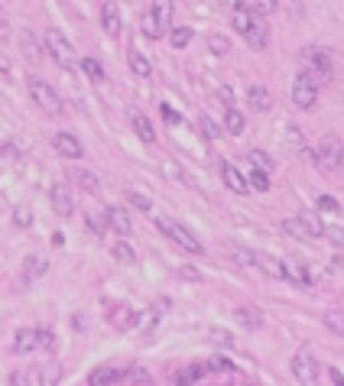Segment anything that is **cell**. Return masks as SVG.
Here are the masks:
<instances>
[{"label": "cell", "instance_id": "cell-11", "mask_svg": "<svg viewBox=\"0 0 344 386\" xmlns=\"http://www.w3.org/2000/svg\"><path fill=\"white\" fill-rule=\"evenodd\" d=\"M16 354H33L36 348H43V341H39V331L36 328H20L16 331Z\"/></svg>", "mask_w": 344, "mask_h": 386}, {"label": "cell", "instance_id": "cell-55", "mask_svg": "<svg viewBox=\"0 0 344 386\" xmlns=\"http://www.w3.org/2000/svg\"><path fill=\"white\" fill-rule=\"evenodd\" d=\"M179 273H182V276H185V279H199V273L192 270V266H179Z\"/></svg>", "mask_w": 344, "mask_h": 386}, {"label": "cell", "instance_id": "cell-54", "mask_svg": "<svg viewBox=\"0 0 344 386\" xmlns=\"http://www.w3.org/2000/svg\"><path fill=\"white\" fill-rule=\"evenodd\" d=\"M289 137H292V143H296V147H302V133H299V127H289Z\"/></svg>", "mask_w": 344, "mask_h": 386}, {"label": "cell", "instance_id": "cell-41", "mask_svg": "<svg viewBox=\"0 0 344 386\" xmlns=\"http://www.w3.org/2000/svg\"><path fill=\"white\" fill-rule=\"evenodd\" d=\"M199 127H201V133H205L208 140H218V133H221V130H218V124H214V120H211V117H201V120H199Z\"/></svg>", "mask_w": 344, "mask_h": 386}, {"label": "cell", "instance_id": "cell-45", "mask_svg": "<svg viewBox=\"0 0 344 386\" xmlns=\"http://www.w3.org/2000/svg\"><path fill=\"white\" fill-rule=\"evenodd\" d=\"M160 114H162V120H166V124H172V127H176V124H182V117H179L176 110L169 108V104H162V108H160Z\"/></svg>", "mask_w": 344, "mask_h": 386}, {"label": "cell", "instance_id": "cell-43", "mask_svg": "<svg viewBox=\"0 0 344 386\" xmlns=\"http://www.w3.org/2000/svg\"><path fill=\"white\" fill-rule=\"evenodd\" d=\"M318 208H321V211H331V215H338V211H341V205H338V198H331V195H321V198H318Z\"/></svg>", "mask_w": 344, "mask_h": 386}, {"label": "cell", "instance_id": "cell-23", "mask_svg": "<svg viewBox=\"0 0 344 386\" xmlns=\"http://www.w3.org/2000/svg\"><path fill=\"white\" fill-rule=\"evenodd\" d=\"M247 162H250L257 172H267V176L273 172V159H270L263 149H250V153H247Z\"/></svg>", "mask_w": 344, "mask_h": 386}, {"label": "cell", "instance_id": "cell-21", "mask_svg": "<svg viewBox=\"0 0 344 386\" xmlns=\"http://www.w3.org/2000/svg\"><path fill=\"white\" fill-rule=\"evenodd\" d=\"M283 234H289V237H296V240H309L312 234H309V227L302 225V217H283Z\"/></svg>", "mask_w": 344, "mask_h": 386}, {"label": "cell", "instance_id": "cell-27", "mask_svg": "<svg viewBox=\"0 0 344 386\" xmlns=\"http://www.w3.org/2000/svg\"><path fill=\"white\" fill-rule=\"evenodd\" d=\"M131 69L137 72L140 78H146L150 72H153V65H150V59H146L143 52H137V49H131Z\"/></svg>", "mask_w": 344, "mask_h": 386}, {"label": "cell", "instance_id": "cell-4", "mask_svg": "<svg viewBox=\"0 0 344 386\" xmlns=\"http://www.w3.org/2000/svg\"><path fill=\"white\" fill-rule=\"evenodd\" d=\"M30 94H33V101H36L39 108L46 110V114H62L59 91L49 85L46 78H30Z\"/></svg>", "mask_w": 344, "mask_h": 386}, {"label": "cell", "instance_id": "cell-28", "mask_svg": "<svg viewBox=\"0 0 344 386\" xmlns=\"http://www.w3.org/2000/svg\"><path fill=\"white\" fill-rule=\"evenodd\" d=\"M224 127H228V133H244V114L240 110H234V108H228V114H224Z\"/></svg>", "mask_w": 344, "mask_h": 386}, {"label": "cell", "instance_id": "cell-50", "mask_svg": "<svg viewBox=\"0 0 344 386\" xmlns=\"http://www.w3.org/2000/svg\"><path fill=\"white\" fill-rule=\"evenodd\" d=\"M328 377H331V386H344V373L341 370H335V367H331Z\"/></svg>", "mask_w": 344, "mask_h": 386}, {"label": "cell", "instance_id": "cell-6", "mask_svg": "<svg viewBox=\"0 0 344 386\" xmlns=\"http://www.w3.org/2000/svg\"><path fill=\"white\" fill-rule=\"evenodd\" d=\"M292 101H296V108H302V110L315 108V101H318V85H315L309 75H299L296 85H292Z\"/></svg>", "mask_w": 344, "mask_h": 386}, {"label": "cell", "instance_id": "cell-53", "mask_svg": "<svg viewBox=\"0 0 344 386\" xmlns=\"http://www.w3.org/2000/svg\"><path fill=\"white\" fill-rule=\"evenodd\" d=\"M218 94H221V101H224V104H234V91H231V88H221V91H218Z\"/></svg>", "mask_w": 344, "mask_h": 386}, {"label": "cell", "instance_id": "cell-25", "mask_svg": "<svg viewBox=\"0 0 344 386\" xmlns=\"http://www.w3.org/2000/svg\"><path fill=\"white\" fill-rule=\"evenodd\" d=\"M20 49H23V55L30 59V62H39V46H36V39H33L30 30L20 33Z\"/></svg>", "mask_w": 344, "mask_h": 386}, {"label": "cell", "instance_id": "cell-47", "mask_svg": "<svg viewBox=\"0 0 344 386\" xmlns=\"http://www.w3.org/2000/svg\"><path fill=\"white\" fill-rule=\"evenodd\" d=\"M10 386H30V373H26V370H16L13 377H10Z\"/></svg>", "mask_w": 344, "mask_h": 386}, {"label": "cell", "instance_id": "cell-16", "mask_svg": "<svg viewBox=\"0 0 344 386\" xmlns=\"http://www.w3.org/2000/svg\"><path fill=\"white\" fill-rule=\"evenodd\" d=\"M49 201H52V208L59 211V217H69V215H72V208H75V205H72V195L65 192L62 186H55L52 192H49Z\"/></svg>", "mask_w": 344, "mask_h": 386}, {"label": "cell", "instance_id": "cell-39", "mask_svg": "<svg viewBox=\"0 0 344 386\" xmlns=\"http://www.w3.org/2000/svg\"><path fill=\"white\" fill-rule=\"evenodd\" d=\"M250 186L257 188V192H270V176H267V172H257V169H253V172H250Z\"/></svg>", "mask_w": 344, "mask_h": 386}, {"label": "cell", "instance_id": "cell-18", "mask_svg": "<svg viewBox=\"0 0 344 386\" xmlns=\"http://www.w3.org/2000/svg\"><path fill=\"white\" fill-rule=\"evenodd\" d=\"M247 101H250L253 110H270V108H273V94H270L263 85H253L250 94H247Z\"/></svg>", "mask_w": 344, "mask_h": 386}, {"label": "cell", "instance_id": "cell-36", "mask_svg": "<svg viewBox=\"0 0 344 386\" xmlns=\"http://www.w3.org/2000/svg\"><path fill=\"white\" fill-rule=\"evenodd\" d=\"M13 225H16V227H30V225H33V211L26 208V205L13 208Z\"/></svg>", "mask_w": 344, "mask_h": 386}, {"label": "cell", "instance_id": "cell-52", "mask_svg": "<svg viewBox=\"0 0 344 386\" xmlns=\"http://www.w3.org/2000/svg\"><path fill=\"white\" fill-rule=\"evenodd\" d=\"M211 341H218V344H231V334H224V331H211Z\"/></svg>", "mask_w": 344, "mask_h": 386}, {"label": "cell", "instance_id": "cell-19", "mask_svg": "<svg viewBox=\"0 0 344 386\" xmlns=\"http://www.w3.org/2000/svg\"><path fill=\"white\" fill-rule=\"evenodd\" d=\"M205 363H192V367H185V370L176 373V386H195L201 377H205Z\"/></svg>", "mask_w": 344, "mask_h": 386}, {"label": "cell", "instance_id": "cell-20", "mask_svg": "<svg viewBox=\"0 0 344 386\" xmlns=\"http://www.w3.org/2000/svg\"><path fill=\"white\" fill-rule=\"evenodd\" d=\"M153 16H156V23H160V30L166 33L169 23H172V0H153Z\"/></svg>", "mask_w": 344, "mask_h": 386}, {"label": "cell", "instance_id": "cell-48", "mask_svg": "<svg viewBox=\"0 0 344 386\" xmlns=\"http://www.w3.org/2000/svg\"><path fill=\"white\" fill-rule=\"evenodd\" d=\"M10 36V23H7V10L0 7V39H7Z\"/></svg>", "mask_w": 344, "mask_h": 386}, {"label": "cell", "instance_id": "cell-30", "mask_svg": "<svg viewBox=\"0 0 344 386\" xmlns=\"http://www.w3.org/2000/svg\"><path fill=\"white\" fill-rule=\"evenodd\" d=\"M111 254H114V260H121V263H137V250H133L131 244H114Z\"/></svg>", "mask_w": 344, "mask_h": 386}, {"label": "cell", "instance_id": "cell-57", "mask_svg": "<svg viewBox=\"0 0 344 386\" xmlns=\"http://www.w3.org/2000/svg\"><path fill=\"white\" fill-rule=\"evenodd\" d=\"M338 169L344 172V149H341V156H338Z\"/></svg>", "mask_w": 344, "mask_h": 386}, {"label": "cell", "instance_id": "cell-56", "mask_svg": "<svg viewBox=\"0 0 344 386\" xmlns=\"http://www.w3.org/2000/svg\"><path fill=\"white\" fill-rule=\"evenodd\" d=\"M0 75H10V62L4 59V55H0Z\"/></svg>", "mask_w": 344, "mask_h": 386}, {"label": "cell", "instance_id": "cell-12", "mask_svg": "<svg viewBox=\"0 0 344 386\" xmlns=\"http://www.w3.org/2000/svg\"><path fill=\"white\" fill-rule=\"evenodd\" d=\"M253 20H257V13H253L247 4H238V7H234V13H231V26H234L240 36H247V33H250Z\"/></svg>", "mask_w": 344, "mask_h": 386}, {"label": "cell", "instance_id": "cell-22", "mask_svg": "<svg viewBox=\"0 0 344 386\" xmlns=\"http://www.w3.org/2000/svg\"><path fill=\"white\" fill-rule=\"evenodd\" d=\"M247 42H250L253 49H267V42H270V33H267V26H263L260 20H253L250 33H247Z\"/></svg>", "mask_w": 344, "mask_h": 386}, {"label": "cell", "instance_id": "cell-32", "mask_svg": "<svg viewBox=\"0 0 344 386\" xmlns=\"http://www.w3.org/2000/svg\"><path fill=\"white\" fill-rule=\"evenodd\" d=\"M325 324H328L335 334H341V338H344V312H341V309L328 312V315H325Z\"/></svg>", "mask_w": 344, "mask_h": 386}, {"label": "cell", "instance_id": "cell-37", "mask_svg": "<svg viewBox=\"0 0 344 386\" xmlns=\"http://www.w3.org/2000/svg\"><path fill=\"white\" fill-rule=\"evenodd\" d=\"M302 225L309 227V234H312V237H318V234L325 231V225H321V217H318V215H302Z\"/></svg>", "mask_w": 344, "mask_h": 386}, {"label": "cell", "instance_id": "cell-49", "mask_svg": "<svg viewBox=\"0 0 344 386\" xmlns=\"http://www.w3.org/2000/svg\"><path fill=\"white\" fill-rule=\"evenodd\" d=\"M39 341H43V348H52V344H55V338H52V331H49V328H43V331H39Z\"/></svg>", "mask_w": 344, "mask_h": 386}, {"label": "cell", "instance_id": "cell-5", "mask_svg": "<svg viewBox=\"0 0 344 386\" xmlns=\"http://www.w3.org/2000/svg\"><path fill=\"white\" fill-rule=\"evenodd\" d=\"M292 373H296L299 383H312L318 377V361H315V354L309 348H299L292 354Z\"/></svg>", "mask_w": 344, "mask_h": 386}, {"label": "cell", "instance_id": "cell-13", "mask_svg": "<svg viewBox=\"0 0 344 386\" xmlns=\"http://www.w3.org/2000/svg\"><path fill=\"white\" fill-rule=\"evenodd\" d=\"M104 221H107V227H111V231H117V234H131V215H127V211L123 208H107L104 211Z\"/></svg>", "mask_w": 344, "mask_h": 386}, {"label": "cell", "instance_id": "cell-8", "mask_svg": "<svg viewBox=\"0 0 344 386\" xmlns=\"http://www.w3.org/2000/svg\"><path fill=\"white\" fill-rule=\"evenodd\" d=\"M253 266H260L270 279H289V270H286L283 260H276L270 254H253Z\"/></svg>", "mask_w": 344, "mask_h": 386}, {"label": "cell", "instance_id": "cell-2", "mask_svg": "<svg viewBox=\"0 0 344 386\" xmlns=\"http://www.w3.org/2000/svg\"><path fill=\"white\" fill-rule=\"evenodd\" d=\"M156 227H160L166 237H172L182 250H189V254H205V244H201L195 234L189 231L185 225H179V221H169V217H156Z\"/></svg>", "mask_w": 344, "mask_h": 386}, {"label": "cell", "instance_id": "cell-29", "mask_svg": "<svg viewBox=\"0 0 344 386\" xmlns=\"http://www.w3.org/2000/svg\"><path fill=\"white\" fill-rule=\"evenodd\" d=\"M192 36H195V33H192L189 26H176V30L169 33V42H172V49H185L192 42Z\"/></svg>", "mask_w": 344, "mask_h": 386}, {"label": "cell", "instance_id": "cell-1", "mask_svg": "<svg viewBox=\"0 0 344 386\" xmlns=\"http://www.w3.org/2000/svg\"><path fill=\"white\" fill-rule=\"evenodd\" d=\"M302 62H306V72H302V75H309L315 81V85H325V81H328L331 75H335V55L328 52V49H306V52H302Z\"/></svg>", "mask_w": 344, "mask_h": 386}, {"label": "cell", "instance_id": "cell-14", "mask_svg": "<svg viewBox=\"0 0 344 386\" xmlns=\"http://www.w3.org/2000/svg\"><path fill=\"white\" fill-rule=\"evenodd\" d=\"M46 266H49V263H46V256H43V254H30V256L23 260V283H33V279H39L43 273H46Z\"/></svg>", "mask_w": 344, "mask_h": 386}, {"label": "cell", "instance_id": "cell-33", "mask_svg": "<svg viewBox=\"0 0 344 386\" xmlns=\"http://www.w3.org/2000/svg\"><path fill=\"white\" fill-rule=\"evenodd\" d=\"M82 69L88 72V78H91V81H104V69H101L98 59H82Z\"/></svg>", "mask_w": 344, "mask_h": 386}, {"label": "cell", "instance_id": "cell-44", "mask_svg": "<svg viewBox=\"0 0 344 386\" xmlns=\"http://www.w3.org/2000/svg\"><path fill=\"white\" fill-rule=\"evenodd\" d=\"M127 198H131V205H133V208H140V211L150 208V198H146V195H140V192H127Z\"/></svg>", "mask_w": 344, "mask_h": 386}, {"label": "cell", "instance_id": "cell-10", "mask_svg": "<svg viewBox=\"0 0 344 386\" xmlns=\"http://www.w3.org/2000/svg\"><path fill=\"white\" fill-rule=\"evenodd\" d=\"M101 26H104L107 36H121V7L111 0L101 7Z\"/></svg>", "mask_w": 344, "mask_h": 386}, {"label": "cell", "instance_id": "cell-17", "mask_svg": "<svg viewBox=\"0 0 344 386\" xmlns=\"http://www.w3.org/2000/svg\"><path fill=\"white\" fill-rule=\"evenodd\" d=\"M121 377L123 373L114 370V367H98V370H91V377H88V386H114Z\"/></svg>", "mask_w": 344, "mask_h": 386}, {"label": "cell", "instance_id": "cell-46", "mask_svg": "<svg viewBox=\"0 0 344 386\" xmlns=\"http://www.w3.org/2000/svg\"><path fill=\"white\" fill-rule=\"evenodd\" d=\"M88 227H91L94 234H104V227H107L104 215H88Z\"/></svg>", "mask_w": 344, "mask_h": 386}, {"label": "cell", "instance_id": "cell-34", "mask_svg": "<svg viewBox=\"0 0 344 386\" xmlns=\"http://www.w3.org/2000/svg\"><path fill=\"white\" fill-rule=\"evenodd\" d=\"M78 186H82L84 188V192H88V195H98L101 192V186H98V178H94L91 176V172H78Z\"/></svg>", "mask_w": 344, "mask_h": 386}, {"label": "cell", "instance_id": "cell-9", "mask_svg": "<svg viewBox=\"0 0 344 386\" xmlns=\"http://www.w3.org/2000/svg\"><path fill=\"white\" fill-rule=\"evenodd\" d=\"M52 147H55V153H59V156H69V159H78V156L84 153V147L78 143L75 133H55Z\"/></svg>", "mask_w": 344, "mask_h": 386}, {"label": "cell", "instance_id": "cell-31", "mask_svg": "<svg viewBox=\"0 0 344 386\" xmlns=\"http://www.w3.org/2000/svg\"><path fill=\"white\" fill-rule=\"evenodd\" d=\"M238 322L244 324V328H260V312L257 309H238Z\"/></svg>", "mask_w": 344, "mask_h": 386}, {"label": "cell", "instance_id": "cell-51", "mask_svg": "<svg viewBox=\"0 0 344 386\" xmlns=\"http://www.w3.org/2000/svg\"><path fill=\"white\" fill-rule=\"evenodd\" d=\"M55 377H62L59 370H46V377H43V386H55Z\"/></svg>", "mask_w": 344, "mask_h": 386}, {"label": "cell", "instance_id": "cell-42", "mask_svg": "<svg viewBox=\"0 0 344 386\" xmlns=\"http://www.w3.org/2000/svg\"><path fill=\"white\" fill-rule=\"evenodd\" d=\"M231 256L238 263H244V266H253V250H244V247H234L231 250Z\"/></svg>", "mask_w": 344, "mask_h": 386}, {"label": "cell", "instance_id": "cell-3", "mask_svg": "<svg viewBox=\"0 0 344 386\" xmlns=\"http://www.w3.org/2000/svg\"><path fill=\"white\" fill-rule=\"evenodd\" d=\"M46 49H49V55H52L55 62L62 65V69H75V49H72V42L65 36H62L59 30H46Z\"/></svg>", "mask_w": 344, "mask_h": 386}, {"label": "cell", "instance_id": "cell-7", "mask_svg": "<svg viewBox=\"0 0 344 386\" xmlns=\"http://www.w3.org/2000/svg\"><path fill=\"white\" fill-rule=\"evenodd\" d=\"M338 156H341V147H338V137H325L315 149V162L321 169H335L338 166Z\"/></svg>", "mask_w": 344, "mask_h": 386}, {"label": "cell", "instance_id": "cell-15", "mask_svg": "<svg viewBox=\"0 0 344 386\" xmlns=\"http://www.w3.org/2000/svg\"><path fill=\"white\" fill-rule=\"evenodd\" d=\"M221 178H224V186H228L231 192H238V195H247V178L240 176V172L234 169V166H231V162H224V166H221Z\"/></svg>", "mask_w": 344, "mask_h": 386}, {"label": "cell", "instance_id": "cell-40", "mask_svg": "<svg viewBox=\"0 0 344 386\" xmlns=\"http://www.w3.org/2000/svg\"><path fill=\"white\" fill-rule=\"evenodd\" d=\"M208 49H211L214 55H224V52L231 49V42H228L224 36H208Z\"/></svg>", "mask_w": 344, "mask_h": 386}, {"label": "cell", "instance_id": "cell-26", "mask_svg": "<svg viewBox=\"0 0 344 386\" xmlns=\"http://www.w3.org/2000/svg\"><path fill=\"white\" fill-rule=\"evenodd\" d=\"M140 26H143V36H146V39H160V36H162V30H160V23H156L153 10H146V13L140 16Z\"/></svg>", "mask_w": 344, "mask_h": 386}, {"label": "cell", "instance_id": "cell-24", "mask_svg": "<svg viewBox=\"0 0 344 386\" xmlns=\"http://www.w3.org/2000/svg\"><path fill=\"white\" fill-rule=\"evenodd\" d=\"M133 130H137V137L143 140V143H153V140H156L153 124H150V120H146L143 114H133Z\"/></svg>", "mask_w": 344, "mask_h": 386}, {"label": "cell", "instance_id": "cell-38", "mask_svg": "<svg viewBox=\"0 0 344 386\" xmlns=\"http://www.w3.org/2000/svg\"><path fill=\"white\" fill-rule=\"evenodd\" d=\"M250 7H253V13L270 16V13H276V0H250Z\"/></svg>", "mask_w": 344, "mask_h": 386}, {"label": "cell", "instance_id": "cell-35", "mask_svg": "<svg viewBox=\"0 0 344 386\" xmlns=\"http://www.w3.org/2000/svg\"><path fill=\"white\" fill-rule=\"evenodd\" d=\"M321 234H325V237H328V244H335L338 250L344 247V227H341V225H328Z\"/></svg>", "mask_w": 344, "mask_h": 386}]
</instances>
